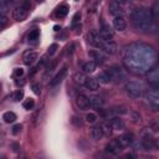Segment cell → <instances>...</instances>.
Wrapping results in <instances>:
<instances>
[{"instance_id":"6da1fadb","label":"cell","mask_w":159,"mask_h":159,"mask_svg":"<svg viewBox=\"0 0 159 159\" xmlns=\"http://www.w3.org/2000/svg\"><path fill=\"white\" fill-rule=\"evenodd\" d=\"M130 19L133 26L138 31H148L152 27L153 19H152V12L149 9L145 7H138L132 10L130 12Z\"/></svg>"},{"instance_id":"7a4b0ae2","label":"cell","mask_w":159,"mask_h":159,"mask_svg":"<svg viewBox=\"0 0 159 159\" xmlns=\"http://www.w3.org/2000/svg\"><path fill=\"white\" fill-rule=\"evenodd\" d=\"M125 91L132 98H139V97H142V94L144 92V87L140 82L129 81L125 83Z\"/></svg>"},{"instance_id":"3957f363","label":"cell","mask_w":159,"mask_h":159,"mask_svg":"<svg viewBox=\"0 0 159 159\" xmlns=\"http://www.w3.org/2000/svg\"><path fill=\"white\" fill-rule=\"evenodd\" d=\"M145 98L149 102V106L153 108V111H158V107H159V92H158V88H150L145 93Z\"/></svg>"},{"instance_id":"277c9868","label":"cell","mask_w":159,"mask_h":159,"mask_svg":"<svg viewBox=\"0 0 159 159\" xmlns=\"http://www.w3.org/2000/svg\"><path fill=\"white\" fill-rule=\"evenodd\" d=\"M122 150H123V147L120 145V143L118 142L117 138L113 139V140H111V142L106 145V148H104L106 154H108L109 157H116V155H118Z\"/></svg>"},{"instance_id":"5b68a950","label":"cell","mask_w":159,"mask_h":159,"mask_svg":"<svg viewBox=\"0 0 159 159\" xmlns=\"http://www.w3.org/2000/svg\"><path fill=\"white\" fill-rule=\"evenodd\" d=\"M88 42H89L92 46H94V47L102 50L103 43H104L106 41L99 36V32H98L97 30H91V31L88 32Z\"/></svg>"},{"instance_id":"8992f818","label":"cell","mask_w":159,"mask_h":159,"mask_svg":"<svg viewBox=\"0 0 159 159\" xmlns=\"http://www.w3.org/2000/svg\"><path fill=\"white\" fill-rule=\"evenodd\" d=\"M107 72L109 73L111 78H112V82L116 81V82H120L123 80H125V73L123 72V70L118 66H112L107 70Z\"/></svg>"},{"instance_id":"52a82bcc","label":"cell","mask_w":159,"mask_h":159,"mask_svg":"<svg viewBox=\"0 0 159 159\" xmlns=\"http://www.w3.org/2000/svg\"><path fill=\"white\" fill-rule=\"evenodd\" d=\"M99 36L104 40V41H112L113 36H114V32L113 30L104 22H102V26L99 29Z\"/></svg>"},{"instance_id":"ba28073f","label":"cell","mask_w":159,"mask_h":159,"mask_svg":"<svg viewBox=\"0 0 159 159\" xmlns=\"http://www.w3.org/2000/svg\"><path fill=\"white\" fill-rule=\"evenodd\" d=\"M89 56L92 57V60H93V62H96L97 65L99 63V65H102V63H104L106 61H107V55L103 52V51H101V50H92V51H89Z\"/></svg>"},{"instance_id":"9c48e42d","label":"cell","mask_w":159,"mask_h":159,"mask_svg":"<svg viewBox=\"0 0 159 159\" xmlns=\"http://www.w3.org/2000/svg\"><path fill=\"white\" fill-rule=\"evenodd\" d=\"M140 144L144 150H152L157 148V140L150 135H144L140 140Z\"/></svg>"},{"instance_id":"30bf717a","label":"cell","mask_w":159,"mask_h":159,"mask_svg":"<svg viewBox=\"0 0 159 159\" xmlns=\"http://www.w3.org/2000/svg\"><path fill=\"white\" fill-rule=\"evenodd\" d=\"M108 10H109V14L113 15L114 17H118V16H123V7H122V4L118 2V1H112L108 6Z\"/></svg>"},{"instance_id":"8fae6325","label":"cell","mask_w":159,"mask_h":159,"mask_svg":"<svg viewBox=\"0 0 159 159\" xmlns=\"http://www.w3.org/2000/svg\"><path fill=\"white\" fill-rule=\"evenodd\" d=\"M117 139H118V142L120 143V145L123 148H127V147H130L134 143V134L133 133H124V134L119 135Z\"/></svg>"},{"instance_id":"7c38bea8","label":"cell","mask_w":159,"mask_h":159,"mask_svg":"<svg viewBox=\"0 0 159 159\" xmlns=\"http://www.w3.org/2000/svg\"><path fill=\"white\" fill-rule=\"evenodd\" d=\"M27 14H29V11L24 7V6H17V7H15L14 9V11H12V17H14V20H16V21H24L26 17H27Z\"/></svg>"},{"instance_id":"4fadbf2b","label":"cell","mask_w":159,"mask_h":159,"mask_svg":"<svg viewBox=\"0 0 159 159\" xmlns=\"http://www.w3.org/2000/svg\"><path fill=\"white\" fill-rule=\"evenodd\" d=\"M66 75H67V66H63V67L60 70V72L50 81V86H51V87H56L57 84H60V83L62 82V80L66 77Z\"/></svg>"},{"instance_id":"5bb4252c","label":"cell","mask_w":159,"mask_h":159,"mask_svg":"<svg viewBox=\"0 0 159 159\" xmlns=\"http://www.w3.org/2000/svg\"><path fill=\"white\" fill-rule=\"evenodd\" d=\"M76 106L81 109V111H86L89 108V99L86 94H78L76 97Z\"/></svg>"},{"instance_id":"9a60e30c","label":"cell","mask_w":159,"mask_h":159,"mask_svg":"<svg viewBox=\"0 0 159 159\" xmlns=\"http://www.w3.org/2000/svg\"><path fill=\"white\" fill-rule=\"evenodd\" d=\"M147 76H148V81H149V83L153 86V88H158V82H159L158 70H157V68L149 70V72H148Z\"/></svg>"},{"instance_id":"2e32d148","label":"cell","mask_w":159,"mask_h":159,"mask_svg":"<svg viewBox=\"0 0 159 159\" xmlns=\"http://www.w3.org/2000/svg\"><path fill=\"white\" fill-rule=\"evenodd\" d=\"M101 51H104L107 55H114V53H117L118 47L113 41H106L103 43V47H102Z\"/></svg>"},{"instance_id":"e0dca14e","label":"cell","mask_w":159,"mask_h":159,"mask_svg":"<svg viewBox=\"0 0 159 159\" xmlns=\"http://www.w3.org/2000/svg\"><path fill=\"white\" fill-rule=\"evenodd\" d=\"M88 99H89V107L96 108V109H101L104 104V99L99 96H92Z\"/></svg>"},{"instance_id":"ac0fdd59","label":"cell","mask_w":159,"mask_h":159,"mask_svg":"<svg viewBox=\"0 0 159 159\" xmlns=\"http://www.w3.org/2000/svg\"><path fill=\"white\" fill-rule=\"evenodd\" d=\"M109 125L113 130H120V129H124V122L119 118V117H113L109 119Z\"/></svg>"},{"instance_id":"d6986e66","label":"cell","mask_w":159,"mask_h":159,"mask_svg":"<svg viewBox=\"0 0 159 159\" xmlns=\"http://www.w3.org/2000/svg\"><path fill=\"white\" fill-rule=\"evenodd\" d=\"M22 60H24V63L26 66H30L37 60V53L35 51H26L24 57H22Z\"/></svg>"},{"instance_id":"ffe728a7","label":"cell","mask_w":159,"mask_h":159,"mask_svg":"<svg viewBox=\"0 0 159 159\" xmlns=\"http://www.w3.org/2000/svg\"><path fill=\"white\" fill-rule=\"evenodd\" d=\"M113 27H114L117 31H123V30H125L127 22H125V20H124V17H123V16L114 17V19H113Z\"/></svg>"},{"instance_id":"44dd1931","label":"cell","mask_w":159,"mask_h":159,"mask_svg":"<svg viewBox=\"0 0 159 159\" xmlns=\"http://www.w3.org/2000/svg\"><path fill=\"white\" fill-rule=\"evenodd\" d=\"M89 138H91L92 140H94V142L101 140V139L103 138V134H102V132H101L99 125H96V127L89 128Z\"/></svg>"},{"instance_id":"7402d4cb","label":"cell","mask_w":159,"mask_h":159,"mask_svg":"<svg viewBox=\"0 0 159 159\" xmlns=\"http://www.w3.org/2000/svg\"><path fill=\"white\" fill-rule=\"evenodd\" d=\"M80 20H81V12H76L73 19H72V22H71V27H72V30H75L76 34L81 32V22H80Z\"/></svg>"},{"instance_id":"603a6c76","label":"cell","mask_w":159,"mask_h":159,"mask_svg":"<svg viewBox=\"0 0 159 159\" xmlns=\"http://www.w3.org/2000/svg\"><path fill=\"white\" fill-rule=\"evenodd\" d=\"M83 86L89 91H97L99 88V82L96 78H87L83 83Z\"/></svg>"},{"instance_id":"cb8c5ba5","label":"cell","mask_w":159,"mask_h":159,"mask_svg":"<svg viewBox=\"0 0 159 159\" xmlns=\"http://www.w3.org/2000/svg\"><path fill=\"white\" fill-rule=\"evenodd\" d=\"M96 68H97V63L93 62V61H87V62H84L83 66H82L83 73H92V72L96 71Z\"/></svg>"},{"instance_id":"d4e9b609","label":"cell","mask_w":159,"mask_h":159,"mask_svg":"<svg viewBox=\"0 0 159 159\" xmlns=\"http://www.w3.org/2000/svg\"><path fill=\"white\" fill-rule=\"evenodd\" d=\"M96 80H97L99 83H103V84H108V83L112 82V78H111V76H109V73H108L107 71L99 72V75H98V77H97Z\"/></svg>"},{"instance_id":"484cf974","label":"cell","mask_w":159,"mask_h":159,"mask_svg":"<svg viewBox=\"0 0 159 159\" xmlns=\"http://www.w3.org/2000/svg\"><path fill=\"white\" fill-rule=\"evenodd\" d=\"M99 128H101V132H102L103 137H109L112 134V132H113V129L111 128V125H109L108 122H102L99 124Z\"/></svg>"},{"instance_id":"4316f807","label":"cell","mask_w":159,"mask_h":159,"mask_svg":"<svg viewBox=\"0 0 159 159\" xmlns=\"http://www.w3.org/2000/svg\"><path fill=\"white\" fill-rule=\"evenodd\" d=\"M67 12H68V6H67L66 4H62V5H60V6L57 7L55 15H56V17L62 19V17H65V16L67 15Z\"/></svg>"},{"instance_id":"83f0119b","label":"cell","mask_w":159,"mask_h":159,"mask_svg":"<svg viewBox=\"0 0 159 159\" xmlns=\"http://www.w3.org/2000/svg\"><path fill=\"white\" fill-rule=\"evenodd\" d=\"M86 80H87V77L83 72H76L73 75V82L77 83V84H83Z\"/></svg>"},{"instance_id":"f1b7e54d","label":"cell","mask_w":159,"mask_h":159,"mask_svg":"<svg viewBox=\"0 0 159 159\" xmlns=\"http://www.w3.org/2000/svg\"><path fill=\"white\" fill-rule=\"evenodd\" d=\"M39 37H40V31H39V29H32V30L29 32V35H27V40H29L30 42H36V41L39 40Z\"/></svg>"},{"instance_id":"f546056e","label":"cell","mask_w":159,"mask_h":159,"mask_svg":"<svg viewBox=\"0 0 159 159\" xmlns=\"http://www.w3.org/2000/svg\"><path fill=\"white\" fill-rule=\"evenodd\" d=\"M2 119L6 122V123H14L16 119H17V117H16V114L14 113V112H5L4 114H2Z\"/></svg>"},{"instance_id":"4dcf8cb0","label":"cell","mask_w":159,"mask_h":159,"mask_svg":"<svg viewBox=\"0 0 159 159\" xmlns=\"http://www.w3.org/2000/svg\"><path fill=\"white\" fill-rule=\"evenodd\" d=\"M112 113H113V116H120V114H127V108L125 107H123V106H117V107H113L112 109Z\"/></svg>"},{"instance_id":"1f68e13d","label":"cell","mask_w":159,"mask_h":159,"mask_svg":"<svg viewBox=\"0 0 159 159\" xmlns=\"http://www.w3.org/2000/svg\"><path fill=\"white\" fill-rule=\"evenodd\" d=\"M71 123L76 127V128H81L82 125H83V119L81 118V117H78V116H72V118H71Z\"/></svg>"},{"instance_id":"d6a6232c","label":"cell","mask_w":159,"mask_h":159,"mask_svg":"<svg viewBox=\"0 0 159 159\" xmlns=\"http://www.w3.org/2000/svg\"><path fill=\"white\" fill-rule=\"evenodd\" d=\"M22 106H24V108H25V109L30 111V109H32V108L35 107V99H32V98H27V99H25V101H24Z\"/></svg>"},{"instance_id":"836d02e7","label":"cell","mask_w":159,"mask_h":159,"mask_svg":"<svg viewBox=\"0 0 159 159\" xmlns=\"http://www.w3.org/2000/svg\"><path fill=\"white\" fill-rule=\"evenodd\" d=\"M56 65H57V61H56V60H52V61L47 62V66H46V75H48L50 72H52V71L55 70Z\"/></svg>"},{"instance_id":"e575fe53","label":"cell","mask_w":159,"mask_h":159,"mask_svg":"<svg viewBox=\"0 0 159 159\" xmlns=\"http://www.w3.org/2000/svg\"><path fill=\"white\" fill-rule=\"evenodd\" d=\"M22 98H24V92H22L21 89H17V91L14 92V94H12V99H14L15 102L21 101Z\"/></svg>"},{"instance_id":"d590c367","label":"cell","mask_w":159,"mask_h":159,"mask_svg":"<svg viewBox=\"0 0 159 159\" xmlns=\"http://www.w3.org/2000/svg\"><path fill=\"white\" fill-rule=\"evenodd\" d=\"M97 120V114H94V113H92V112H89V113H87V116H86V122L87 123H94Z\"/></svg>"},{"instance_id":"8d00e7d4","label":"cell","mask_w":159,"mask_h":159,"mask_svg":"<svg viewBox=\"0 0 159 159\" xmlns=\"http://www.w3.org/2000/svg\"><path fill=\"white\" fill-rule=\"evenodd\" d=\"M57 48H58V45H57V43H52V45L48 46V48H47V53H48L50 56H52V55L56 53Z\"/></svg>"},{"instance_id":"74e56055","label":"cell","mask_w":159,"mask_h":159,"mask_svg":"<svg viewBox=\"0 0 159 159\" xmlns=\"http://www.w3.org/2000/svg\"><path fill=\"white\" fill-rule=\"evenodd\" d=\"M7 22H9L7 17H6L5 15H0V30L4 29V27L7 25Z\"/></svg>"},{"instance_id":"f35d334b","label":"cell","mask_w":159,"mask_h":159,"mask_svg":"<svg viewBox=\"0 0 159 159\" xmlns=\"http://www.w3.org/2000/svg\"><path fill=\"white\" fill-rule=\"evenodd\" d=\"M22 75H24V70H22L21 67H20V68L17 67V68H15V70H14V77H16V78H20Z\"/></svg>"},{"instance_id":"ab89813d","label":"cell","mask_w":159,"mask_h":159,"mask_svg":"<svg viewBox=\"0 0 159 159\" xmlns=\"http://www.w3.org/2000/svg\"><path fill=\"white\" fill-rule=\"evenodd\" d=\"M31 87H32V91H34V93H35V94H37V96H39V94L41 93V87H40V84H39V83H34Z\"/></svg>"},{"instance_id":"60d3db41","label":"cell","mask_w":159,"mask_h":159,"mask_svg":"<svg viewBox=\"0 0 159 159\" xmlns=\"http://www.w3.org/2000/svg\"><path fill=\"white\" fill-rule=\"evenodd\" d=\"M20 132H21V124H15V125L11 128V133L15 134V135L19 134Z\"/></svg>"},{"instance_id":"b9f144b4","label":"cell","mask_w":159,"mask_h":159,"mask_svg":"<svg viewBox=\"0 0 159 159\" xmlns=\"http://www.w3.org/2000/svg\"><path fill=\"white\" fill-rule=\"evenodd\" d=\"M46 63H47V60H46V57H42V58H41V61L39 62V65L36 66V68H37V70H40V68H42V67H43Z\"/></svg>"},{"instance_id":"7bdbcfd3","label":"cell","mask_w":159,"mask_h":159,"mask_svg":"<svg viewBox=\"0 0 159 159\" xmlns=\"http://www.w3.org/2000/svg\"><path fill=\"white\" fill-rule=\"evenodd\" d=\"M122 159H137V155L134 153H127L122 157Z\"/></svg>"},{"instance_id":"ee69618b","label":"cell","mask_w":159,"mask_h":159,"mask_svg":"<svg viewBox=\"0 0 159 159\" xmlns=\"http://www.w3.org/2000/svg\"><path fill=\"white\" fill-rule=\"evenodd\" d=\"M6 7H7V1H5V0H0V12L5 11Z\"/></svg>"},{"instance_id":"f6af8a7d","label":"cell","mask_w":159,"mask_h":159,"mask_svg":"<svg viewBox=\"0 0 159 159\" xmlns=\"http://www.w3.org/2000/svg\"><path fill=\"white\" fill-rule=\"evenodd\" d=\"M133 118H134V119H133L134 123H139V122H140V116H139L138 113H133Z\"/></svg>"},{"instance_id":"bcb514c9","label":"cell","mask_w":159,"mask_h":159,"mask_svg":"<svg viewBox=\"0 0 159 159\" xmlns=\"http://www.w3.org/2000/svg\"><path fill=\"white\" fill-rule=\"evenodd\" d=\"M11 147H12V150H14L15 153H17V152H19V149H20V145H19V144H16V143H12V144H11Z\"/></svg>"},{"instance_id":"7dc6e473","label":"cell","mask_w":159,"mask_h":159,"mask_svg":"<svg viewBox=\"0 0 159 159\" xmlns=\"http://www.w3.org/2000/svg\"><path fill=\"white\" fill-rule=\"evenodd\" d=\"M21 6H24V7L29 11V10H30V7H31V4H30L29 1H25V2H22V5H21Z\"/></svg>"},{"instance_id":"c3c4849f","label":"cell","mask_w":159,"mask_h":159,"mask_svg":"<svg viewBox=\"0 0 159 159\" xmlns=\"http://www.w3.org/2000/svg\"><path fill=\"white\" fill-rule=\"evenodd\" d=\"M35 159H46V157H45L43 153H37L36 157H35Z\"/></svg>"},{"instance_id":"681fc988","label":"cell","mask_w":159,"mask_h":159,"mask_svg":"<svg viewBox=\"0 0 159 159\" xmlns=\"http://www.w3.org/2000/svg\"><path fill=\"white\" fill-rule=\"evenodd\" d=\"M152 128H153V130H154V132H157V130H158V122H157V120H154V122L152 123Z\"/></svg>"},{"instance_id":"f907efd6","label":"cell","mask_w":159,"mask_h":159,"mask_svg":"<svg viewBox=\"0 0 159 159\" xmlns=\"http://www.w3.org/2000/svg\"><path fill=\"white\" fill-rule=\"evenodd\" d=\"M15 83H16V86H24V84H25V81H24V80H21V81L16 80V81H15Z\"/></svg>"},{"instance_id":"816d5d0a","label":"cell","mask_w":159,"mask_h":159,"mask_svg":"<svg viewBox=\"0 0 159 159\" xmlns=\"http://www.w3.org/2000/svg\"><path fill=\"white\" fill-rule=\"evenodd\" d=\"M17 159H27V157H26V154L25 153H20V155H19V158Z\"/></svg>"},{"instance_id":"f5cc1de1","label":"cell","mask_w":159,"mask_h":159,"mask_svg":"<svg viewBox=\"0 0 159 159\" xmlns=\"http://www.w3.org/2000/svg\"><path fill=\"white\" fill-rule=\"evenodd\" d=\"M53 30H55V31H58V30H60V26H58V25H55V26H53Z\"/></svg>"}]
</instances>
